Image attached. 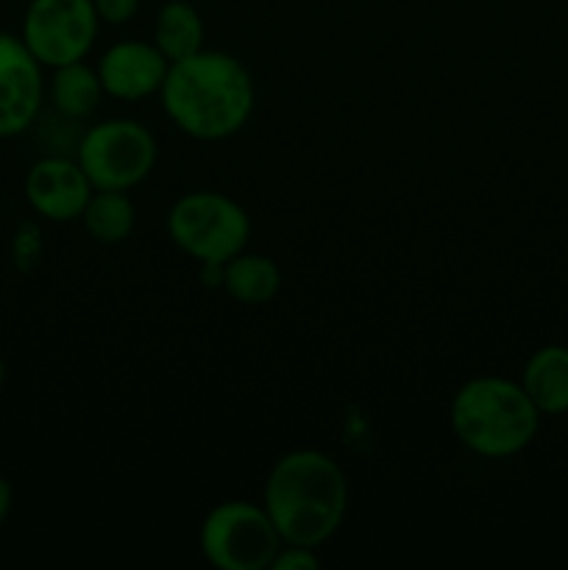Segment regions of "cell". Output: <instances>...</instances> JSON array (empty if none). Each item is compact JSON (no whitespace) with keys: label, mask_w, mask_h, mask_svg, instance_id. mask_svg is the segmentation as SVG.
<instances>
[{"label":"cell","mask_w":568,"mask_h":570,"mask_svg":"<svg viewBox=\"0 0 568 570\" xmlns=\"http://www.w3.org/2000/svg\"><path fill=\"white\" fill-rule=\"evenodd\" d=\"M349 499V476L321 449H295L278 456L262 490V507L284 543L306 549H321L340 532Z\"/></svg>","instance_id":"2"},{"label":"cell","mask_w":568,"mask_h":570,"mask_svg":"<svg viewBox=\"0 0 568 570\" xmlns=\"http://www.w3.org/2000/svg\"><path fill=\"white\" fill-rule=\"evenodd\" d=\"M3 384H6V362L3 356H0V390H3Z\"/></svg>","instance_id":"20"},{"label":"cell","mask_w":568,"mask_h":570,"mask_svg":"<svg viewBox=\"0 0 568 570\" xmlns=\"http://www.w3.org/2000/svg\"><path fill=\"white\" fill-rule=\"evenodd\" d=\"M543 415L518 379L473 376L457 387L449 426L457 443L482 460H510L527 451L540 432Z\"/></svg>","instance_id":"3"},{"label":"cell","mask_w":568,"mask_h":570,"mask_svg":"<svg viewBox=\"0 0 568 570\" xmlns=\"http://www.w3.org/2000/svg\"><path fill=\"white\" fill-rule=\"evenodd\" d=\"M159 159L156 134L134 117H109L84 128L76 161L95 189L131 193L154 173Z\"/></svg>","instance_id":"5"},{"label":"cell","mask_w":568,"mask_h":570,"mask_svg":"<svg viewBox=\"0 0 568 570\" xmlns=\"http://www.w3.org/2000/svg\"><path fill=\"white\" fill-rule=\"evenodd\" d=\"M165 228L170 243L198 265H226L251 243L245 206L217 189L184 193L167 212Z\"/></svg>","instance_id":"4"},{"label":"cell","mask_w":568,"mask_h":570,"mask_svg":"<svg viewBox=\"0 0 568 570\" xmlns=\"http://www.w3.org/2000/svg\"><path fill=\"white\" fill-rule=\"evenodd\" d=\"M22 193L37 217L48 223H72L81 220L95 187L76 156L45 154L28 167Z\"/></svg>","instance_id":"9"},{"label":"cell","mask_w":568,"mask_h":570,"mask_svg":"<svg viewBox=\"0 0 568 570\" xmlns=\"http://www.w3.org/2000/svg\"><path fill=\"white\" fill-rule=\"evenodd\" d=\"M104 98L106 92L98 70L89 67L87 61L56 67V70H50L48 83H45V100L50 104V109L78 122L89 120Z\"/></svg>","instance_id":"13"},{"label":"cell","mask_w":568,"mask_h":570,"mask_svg":"<svg viewBox=\"0 0 568 570\" xmlns=\"http://www.w3.org/2000/svg\"><path fill=\"white\" fill-rule=\"evenodd\" d=\"M39 250H42V243H39V234L33 226H20V232L14 234V262L20 267L33 265L39 259Z\"/></svg>","instance_id":"18"},{"label":"cell","mask_w":568,"mask_h":570,"mask_svg":"<svg viewBox=\"0 0 568 570\" xmlns=\"http://www.w3.org/2000/svg\"><path fill=\"white\" fill-rule=\"evenodd\" d=\"M282 543L265 507L248 499L221 501L198 529L200 554L217 570H271Z\"/></svg>","instance_id":"6"},{"label":"cell","mask_w":568,"mask_h":570,"mask_svg":"<svg viewBox=\"0 0 568 570\" xmlns=\"http://www.w3.org/2000/svg\"><path fill=\"white\" fill-rule=\"evenodd\" d=\"M11 510H14V488L6 476H0V527L9 521Z\"/></svg>","instance_id":"19"},{"label":"cell","mask_w":568,"mask_h":570,"mask_svg":"<svg viewBox=\"0 0 568 570\" xmlns=\"http://www.w3.org/2000/svg\"><path fill=\"white\" fill-rule=\"evenodd\" d=\"M282 267L273 256L239 250L221 267V287L232 301L243 306H265L282 293Z\"/></svg>","instance_id":"12"},{"label":"cell","mask_w":568,"mask_h":570,"mask_svg":"<svg viewBox=\"0 0 568 570\" xmlns=\"http://www.w3.org/2000/svg\"><path fill=\"white\" fill-rule=\"evenodd\" d=\"M521 387L543 417L568 415V345H540L521 371Z\"/></svg>","instance_id":"11"},{"label":"cell","mask_w":568,"mask_h":570,"mask_svg":"<svg viewBox=\"0 0 568 570\" xmlns=\"http://www.w3.org/2000/svg\"><path fill=\"white\" fill-rule=\"evenodd\" d=\"M45 67L20 39L0 31V139L31 131L45 106Z\"/></svg>","instance_id":"8"},{"label":"cell","mask_w":568,"mask_h":570,"mask_svg":"<svg viewBox=\"0 0 568 570\" xmlns=\"http://www.w3.org/2000/svg\"><path fill=\"white\" fill-rule=\"evenodd\" d=\"M81 223L89 237L98 245H120L134 234V226H137V206L128 198V193L95 189L87 209H84Z\"/></svg>","instance_id":"15"},{"label":"cell","mask_w":568,"mask_h":570,"mask_svg":"<svg viewBox=\"0 0 568 570\" xmlns=\"http://www.w3.org/2000/svg\"><path fill=\"white\" fill-rule=\"evenodd\" d=\"M100 26H126L139 14L143 0H92Z\"/></svg>","instance_id":"17"},{"label":"cell","mask_w":568,"mask_h":570,"mask_svg":"<svg viewBox=\"0 0 568 570\" xmlns=\"http://www.w3.org/2000/svg\"><path fill=\"white\" fill-rule=\"evenodd\" d=\"M98 31L92 0H28L20 39L45 70H56L87 59Z\"/></svg>","instance_id":"7"},{"label":"cell","mask_w":568,"mask_h":570,"mask_svg":"<svg viewBox=\"0 0 568 570\" xmlns=\"http://www.w3.org/2000/svg\"><path fill=\"white\" fill-rule=\"evenodd\" d=\"M150 42L167 56V61L187 59V56L206 48L204 17L189 0H167L154 17V39Z\"/></svg>","instance_id":"14"},{"label":"cell","mask_w":568,"mask_h":570,"mask_svg":"<svg viewBox=\"0 0 568 570\" xmlns=\"http://www.w3.org/2000/svg\"><path fill=\"white\" fill-rule=\"evenodd\" d=\"M167 120L198 142H223L248 126L256 106L254 76L228 50L204 48L170 61L159 89Z\"/></svg>","instance_id":"1"},{"label":"cell","mask_w":568,"mask_h":570,"mask_svg":"<svg viewBox=\"0 0 568 570\" xmlns=\"http://www.w3.org/2000/svg\"><path fill=\"white\" fill-rule=\"evenodd\" d=\"M315 551L317 549H306V546L282 543L278 554L273 557L271 570H315L321 566V557Z\"/></svg>","instance_id":"16"},{"label":"cell","mask_w":568,"mask_h":570,"mask_svg":"<svg viewBox=\"0 0 568 570\" xmlns=\"http://www.w3.org/2000/svg\"><path fill=\"white\" fill-rule=\"evenodd\" d=\"M95 70L106 98L139 104L159 95L170 61L150 39H120L100 53Z\"/></svg>","instance_id":"10"}]
</instances>
